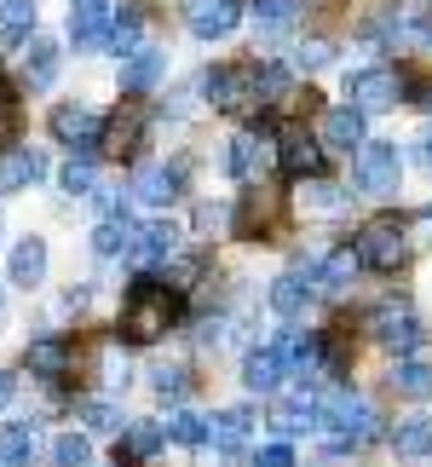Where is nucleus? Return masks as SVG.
Returning <instances> with one entry per match:
<instances>
[{
    "mask_svg": "<svg viewBox=\"0 0 432 467\" xmlns=\"http://www.w3.org/2000/svg\"><path fill=\"white\" fill-rule=\"evenodd\" d=\"M6 283H17V289H41L46 283V237H17L12 260H6Z\"/></svg>",
    "mask_w": 432,
    "mask_h": 467,
    "instance_id": "nucleus-18",
    "label": "nucleus"
},
{
    "mask_svg": "<svg viewBox=\"0 0 432 467\" xmlns=\"http://www.w3.org/2000/svg\"><path fill=\"white\" fill-rule=\"evenodd\" d=\"M87 467H93V462H87Z\"/></svg>",
    "mask_w": 432,
    "mask_h": 467,
    "instance_id": "nucleus-51",
    "label": "nucleus"
},
{
    "mask_svg": "<svg viewBox=\"0 0 432 467\" xmlns=\"http://www.w3.org/2000/svg\"><path fill=\"white\" fill-rule=\"evenodd\" d=\"M58 185H64L69 196H93V185H98L93 156H69V161H64V173H58Z\"/></svg>",
    "mask_w": 432,
    "mask_h": 467,
    "instance_id": "nucleus-41",
    "label": "nucleus"
},
{
    "mask_svg": "<svg viewBox=\"0 0 432 467\" xmlns=\"http://www.w3.org/2000/svg\"><path fill=\"white\" fill-rule=\"evenodd\" d=\"M369 335L381 340L386 352H416L421 340H427V329H421V317L404 306V300H381V306L369 312Z\"/></svg>",
    "mask_w": 432,
    "mask_h": 467,
    "instance_id": "nucleus-7",
    "label": "nucleus"
},
{
    "mask_svg": "<svg viewBox=\"0 0 432 467\" xmlns=\"http://www.w3.org/2000/svg\"><path fill=\"white\" fill-rule=\"evenodd\" d=\"M277 352H283V364H288V369L317 375V364H323V329H288Z\"/></svg>",
    "mask_w": 432,
    "mask_h": 467,
    "instance_id": "nucleus-25",
    "label": "nucleus"
},
{
    "mask_svg": "<svg viewBox=\"0 0 432 467\" xmlns=\"http://www.w3.org/2000/svg\"><path fill=\"white\" fill-rule=\"evenodd\" d=\"M110 17H116V0H81L69 12V41H76V52L110 47Z\"/></svg>",
    "mask_w": 432,
    "mask_h": 467,
    "instance_id": "nucleus-12",
    "label": "nucleus"
},
{
    "mask_svg": "<svg viewBox=\"0 0 432 467\" xmlns=\"http://www.w3.org/2000/svg\"><path fill=\"white\" fill-rule=\"evenodd\" d=\"M0 317H6V289H0Z\"/></svg>",
    "mask_w": 432,
    "mask_h": 467,
    "instance_id": "nucleus-49",
    "label": "nucleus"
},
{
    "mask_svg": "<svg viewBox=\"0 0 432 467\" xmlns=\"http://www.w3.org/2000/svg\"><path fill=\"white\" fill-rule=\"evenodd\" d=\"M150 392H156L161 404H179V399L190 392V369H185V364H156V369H150Z\"/></svg>",
    "mask_w": 432,
    "mask_h": 467,
    "instance_id": "nucleus-40",
    "label": "nucleus"
},
{
    "mask_svg": "<svg viewBox=\"0 0 432 467\" xmlns=\"http://www.w3.org/2000/svg\"><path fill=\"white\" fill-rule=\"evenodd\" d=\"M35 17H41L35 0H0V41H6V47H24L29 35H35Z\"/></svg>",
    "mask_w": 432,
    "mask_h": 467,
    "instance_id": "nucleus-30",
    "label": "nucleus"
},
{
    "mask_svg": "<svg viewBox=\"0 0 432 467\" xmlns=\"http://www.w3.org/2000/svg\"><path fill=\"white\" fill-rule=\"evenodd\" d=\"M133 196L144 208H173L185 196V168H168V161H144L133 173Z\"/></svg>",
    "mask_w": 432,
    "mask_h": 467,
    "instance_id": "nucleus-9",
    "label": "nucleus"
},
{
    "mask_svg": "<svg viewBox=\"0 0 432 467\" xmlns=\"http://www.w3.org/2000/svg\"><path fill=\"white\" fill-rule=\"evenodd\" d=\"M173 323H179V295L161 277H139L128 289V300H121L116 340H128V347H150V340H161Z\"/></svg>",
    "mask_w": 432,
    "mask_h": 467,
    "instance_id": "nucleus-1",
    "label": "nucleus"
},
{
    "mask_svg": "<svg viewBox=\"0 0 432 467\" xmlns=\"http://www.w3.org/2000/svg\"><path fill=\"white\" fill-rule=\"evenodd\" d=\"M317 410H323V399H317V392H288V399H277V427H283V433H305V427H317Z\"/></svg>",
    "mask_w": 432,
    "mask_h": 467,
    "instance_id": "nucleus-27",
    "label": "nucleus"
},
{
    "mask_svg": "<svg viewBox=\"0 0 432 467\" xmlns=\"http://www.w3.org/2000/svg\"><path fill=\"white\" fill-rule=\"evenodd\" d=\"M392 392H398V399H432V364L404 358V364L392 369Z\"/></svg>",
    "mask_w": 432,
    "mask_h": 467,
    "instance_id": "nucleus-36",
    "label": "nucleus"
},
{
    "mask_svg": "<svg viewBox=\"0 0 432 467\" xmlns=\"http://www.w3.org/2000/svg\"><path fill=\"white\" fill-rule=\"evenodd\" d=\"M76 6H81V0H76Z\"/></svg>",
    "mask_w": 432,
    "mask_h": 467,
    "instance_id": "nucleus-52",
    "label": "nucleus"
},
{
    "mask_svg": "<svg viewBox=\"0 0 432 467\" xmlns=\"http://www.w3.org/2000/svg\"><path fill=\"white\" fill-rule=\"evenodd\" d=\"M58 64H64L58 41H46V35H29V41H24V87L46 93V87L58 81Z\"/></svg>",
    "mask_w": 432,
    "mask_h": 467,
    "instance_id": "nucleus-21",
    "label": "nucleus"
},
{
    "mask_svg": "<svg viewBox=\"0 0 432 467\" xmlns=\"http://www.w3.org/2000/svg\"><path fill=\"white\" fill-rule=\"evenodd\" d=\"M46 128L58 145L69 150H81V156H93L98 150V139H104V116L98 110H87V104H58V110L46 116Z\"/></svg>",
    "mask_w": 432,
    "mask_h": 467,
    "instance_id": "nucleus-8",
    "label": "nucleus"
},
{
    "mask_svg": "<svg viewBox=\"0 0 432 467\" xmlns=\"http://www.w3.org/2000/svg\"><path fill=\"white\" fill-rule=\"evenodd\" d=\"M329 64H334V41H323V35L300 41L294 58H288V69H294V76H317V69H329Z\"/></svg>",
    "mask_w": 432,
    "mask_h": 467,
    "instance_id": "nucleus-39",
    "label": "nucleus"
},
{
    "mask_svg": "<svg viewBox=\"0 0 432 467\" xmlns=\"http://www.w3.org/2000/svg\"><path fill=\"white\" fill-rule=\"evenodd\" d=\"M427 41H432V24H427Z\"/></svg>",
    "mask_w": 432,
    "mask_h": 467,
    "instance_id": "nucleus-50",
    "label": "nucleus"
},
{
    "mask_svg": "<svg viewBox=\"0 0 432 467\" xmlns=\"http://www.w3.org/2000/svg\"><path fill=\"white\" fill-rule=\"evenodd\" d=\"M248 410L237 404V410H220V416H208V444L213 451H242V439H248Z\"/></svg>",
    "mask_w": 432,
    "mask_h": 467,
    "instance_id": "nucleus-31",
    "label": "nucleus"
},
{
    "mask_svg": "<svg viewBox=\"0 0 432 467\" xmlns=\"http://www.w3.org/2000/svg\"><path fill=\"white\" fill-rule=\"evenodd\" d=\"M41 179H46V156L41 150H29V145H6V150H0V191H6V196L41 185Z\"/></svg>",
    "mask_w": 432,
    "mask_h": 467,
    "instance_id": "nucleus-14",
    "label": "nucleus"
},
{
    "mask_svg": "<svg viewBox=\"0 0 432 467\" xmlns=\"http://www.w3.org/2000/svg\"><path fill=\"white\" fill-rule=\"evenodd\" d=\"M346 99H352V110H392V104L404 99V69L398 64H369V69H357V76H346Z\"/></svg>",
    "mask_w": 432,
    "mask_h": 467,
    "instance_id": "nucleus-5",
    "label": "nucleus"
},
{
    "mask_svg": "<svg viewBox=\"0 0 432 467\" xmlns=\"http://www.w3.org/2000/svg\"><path fill=\"white\" fill-rule=\"evenodd\" d=\"M161 76H168V52H156V47H139L128 64H121V93L128 99H144V93H156Z\"/></svg>",
    "mask_w": 432,
    "mask_h": 467,
    "instance_id": "nucleus-17",
    "label": "nucleus"
},
{
    "mask_svg": "<svg viewBox=\"0 0 432 467\" xmlns=\"http://www.w3.org/2000/svg\"><path fill=\"white\" fill-rule=\"evenodd\" d=\"M357 272H364V265H357V254H352V248H334V254H329V260H323L317 272H312V283H317V295L340 300V295L352 289V277H357Z\"/></svg>",
    "mask_w": 432,
    "mask_h": 467,
    "instance_id": "nucleus-24",
    "label": "nucleus"
},
{
    "mask_svg": "<svg viewBox=\"0 0 432 467\" xmlns=\"http://www.w3.org/2000/svg\"><path fill=\"white\" fill-rule=\"evenodd\" d=\"M161 433L173 444H185V451H202L208 444V416H196V410H173L168 421H161Z\"/></svg>",
    "mask_w": 432,
    "mask_h": 467,
    "instance_id": "nucleus-35",
    "label": "nucleus"
},
{
    "mask_svg": "<svg viewBox=\"0 0 432 467\" xmlns=\"http://www.w3.org/2000/svg\"><path fill=\"white\" fill-rule=\"evenodd\" d=\"M76 416L87 421V433H121V427H128L121 404H110V399H81V404H76Z\"/></svg>",
    "mask_w": 432,
    "mask_h": 467,
    "instance_id": "nucleus-37",
    "label": "nucleus"
},
{
    "mask_svg": "<svg viewBox=\"0 0 432 467\" xmlns=\"http://www.w3.org/2000/svg\"><path fill=\"white\" fill-rule=\"evenodd\" d=\"M196 340H202V347H220V340H225V317H202V329H196Z\"/></svg>",
    "mask_w": 432,
    "mask_h": 467,
    "instance_id": "nucleus-45",
    "label": "nucleus"
},
{
    "mask_svg": "<svg viewBox=\"0 0 432 467\" xmlns=\"http://www.w3.org/2000/svg\"><path fill=\"white\" fill-rule=\"evenodd\" d=\"M416 145H421L416 156H421V161H427V168H432V133H421V139H416Z\"/></svg>",
    "mask_w": 432,
    "mask_h": 467,
    "instance_id": "nucleus-48",
    "label": "nucleus"
},
{
    "mask_svg": "<svg viewBox=\"0 0 432 467\" xmlns=\"http://www.w3.org/2000/svg\"><path fill=\"white\" fill-rule=\"evenodd\" d=\"M248 6H254V17H260L265 29H283L288 17L300 12V0H248Z\"/></svg>",
    "mask_w": 432,
    "mask_h": 467,
    "instance_id": "nucleus-42",
    "label": "nucleus"
},
{
    "mask_svg": "<svg viewBox=\"0 0 432 467\" xmlns=\"http://www.w3.org/2000/svg\"><path fill=\"white\" fill-rule=\"evenodd\" d=\"M317 300V283H312V265H294V272H283L277 283H272V312L277 317H305V306Z\"/></svg>",
    "mask_w": 432,
    "mask_h": 467,
    "instance_id": "nucleus-19",
    "label": "nucleus"
},
{
    "mask_svg": "<svg viewBox=\"0 0 432 467\" xmlns=\"http://www.w3.org/2000/svg\"><path fill=\"white\" fill-rule=\"evenodd\" d=\"M12 93H17V87L6 81V69H0V110H12Z\"/></svg>",
    "mask_w": 432,
    "mask_h": 467,
    "instance_id": "nucleus-47",
    "label": "nucleus"
},
{
    "mask_svg": "<svg viewBox=\"0 0 432 467\" xmlns=\"http://www.w3.org/2000/svg\"><path fill=\"white\" fill-rule=\"evenodd\" d=\"M283 375H288V364H283L277 347H254L242 358V387L248 392H265V399H272V392L283 387Z\"/></svg>",
    "mask_w": 432,
    "mask_h": 467,
    "instance_id": "nucleus-22",
    "label": "nucleus"
},
{
    "mask_svg": "<svg viewBox=\"0 0 432 467\" xmlns=\"http://www.w3.org/2000/svg\"><path fill=\"white\" fill-rule=\"evenodd\" d=\"M12 399H17V375H12V369H0V410H6Z\"/></svg>",
    "mask_w": 432,
    "mask_h": 467,
    "instance_id": "nucleus-46",
    "label": "nucleus"
},
{
    "mask_svg": "<svg viewBox=\"0 0 432 467\" xmlns=\"http://www.w3.org/2000/svg\"><path fill=\"white\" fill-rule=\"evenodd\" d=\"M248 467H300V462H294L288 444H265V451H254V462H248Z\"/></svg>",
    "mask_w": 432,
    "mask_h": 467,
    "instance_id": "nucleus-44",
    "label": "nucleus"
},
{
    "mask_svg": "<svg viewBox=\"0 0 432 467\" xmlns=\"http://www.w3.org/2000/svg\"><path fill=\"white\" fill-rule=\"evenodd\" d=\"M179 237H185V231H179V225L156 220V225H144L139 237H133L128 260H133V265H173V254H179Z\"/></svg>",
    "mask_w": 432,
    "mask_h": 467,
    "instance_id": "nucleus-16",
    "label": "nucleus"
},
{
    "mask_svg": "<svg viewBox=\"0 0 432 467\" xmlns=\"http://www.w3.org/2000/svg\"><path fill=\"white\" fill-rule=\"evenodd\" d=\"M35 462V421L0 427V467H29Z\"/></svg>",
    "mask_w": 432,
    "mask_h": 467,
    "instance_id": "nucleus-34",
    "label": "nucleus"
},
{
    "mask_svg": "<svg viewBox=\"0 0 432 467\" xmlns=\"http://www.w3.org/2000/svg\"><path fill=\"white\" fill-rule=\"evenodd\" d=\"M202 93L213 110L225 116H260V87H254V64H220L202 76Z\"/></svg>",
    "mask_w": 432,
    "mask_h": 467,
    "instance_id": "nucleus-3",
    "label": "nucleus"
},
{
    "mask_svg": "<svg viewBox=\"0 0 432 467\" xmlns=\"http://www.w3.org/2000/svg\"><path fill=\"white\" fill-rule=\"evenodd\" d=\"M139 41H144V12L133 6V0H116V17H110V52L133 58Z\"/></svg>",
    "mask_w": 432,
    "mask_h": 467,
    "instance_id": "nucleus-28",
    "label": "nucleus"
},
{
    "mask_svg": "<svg viewBox=\"0 0 432 467\" xmlns=\"http://www.w3.org/2000/svg\"><path fill=\"white\" fill-rule=\"evenodd\" d=\"M277 168H283V179H317L323 173V145L312 133H283L277 139Z\"/></svg>",
    "mask_w": 432,
    "mask_h": 467,
    "instance_id": "nucleus-13",
    "label": "nucleus"
},
{
    "mask_svg": "<svg viewBox=\"0 0 432 467\" xmlns=\"http://www.w3.org/2000/svg\"><path fill=\"white\" fill-rule=\"evenodd\" d=\"M398 179H404V150L392 139H364L357 145V185H364V196H392Z\"/></svg>",
    "mask_w": 432,
    "mask_h": 467,
    "instance_id": "nucleus-6",
    "label": "nucleus"
},
{
    "mask_svg": "<svg viewBox=\"0 0 432 467\" xmlns=\"http://www.w3.org/2000/svg\"><path fill=\"white\" fill-rule=\"evenodd\" d=\"M254 87H260V110H283L294 99V69L283 64H254Z\"/></svg>",
    "mask_w": 432,
    "mask_h": 467,
    "instance_id": "nucleus-29",
    "label": "nucleus"
},
{
    "mask_svg": "<svg viewBox=\"0 0 432 467\" xmlns=\"http://www.w3.org/2000/svg\"><path fill=\"white\" fill-rule=\"evenodd\" d=\"M305 202H312L317 213H340V208H346V191H340V185H329V179H317V185L305 191Z\"/></svg>",
    "mask_w": 432,
    "mask_h": 467,
    "instance_id": "nucleus-43",
    "label": "nucleus"
},
{
    "mask_svg": "<svg viewBox=\"0 0 432 467\" xmlns=\"http://www.w3.org/2000/svg\"><path fill=\"white\" fill-rule=\"evenodd\" d=\"M317 427L334 433V451H352V444H364V439L381 433V427H375V404L357 399V392H334V399H323Z\"/></svg>",
    "mask_w": 432,
    "mask_h": 467,
    "instance_id": "nucleus-2",
    "label": "nucleus"
},
{
    "mask_svg": "<svg viewBox=\"0 0 432 467\" xmlns=\"http://www.w3.org/2000/svg\"><path fill=\"white\" fill-rule=\"evenodd\" d=\"M352 254H357V265H369V272H398L404 265V254H409V231H404V220H369L364 231H357V243H352Z\"/></svg>",
    "mask_w": 432,
    "mask_h": 467,
    "instance_id": "nucleus-4",
    "label": "nucleus"
},
{
    "mask_svg": "<svg viewBox=\"0 0 432 467\" xmlns=\"http://www.w3.org/2000/svg\"><path fill=\"white\" fill-rule=\"evenodd\" d=\"M220 168H225V179H237V185H242V179H254V168H260V139L254 133L225 139V161H220Z\"/></svg>",
    "mask_w": 432,
    "mask_h": 467,
    "instance_id": "nucleus-33",
    "label": "nucleus"
},
{
    "mask_svg": "<svg viewBox=\"0 0 432 467\" xmlns=\"http://www.w3.org/2000/svg\"><path fill=\"white\" fill-rule=\"evenodd\" d=\"M392 451L398 456H432V416H404L398 427H392Z\"/></svg>",
    "mask_w": 432,
    "mask_h": 467,
    "instance_id": "nucleus-32",
    "label": "nucleus"
},
{
    "mask_svg": "<svg viewBox=\"0 0 432 467\" xmlns=\"http://www.w3.org/2000/svg\"><path fill=\"white\" fill-rule=\"evenodd\" d=\"M24 364H29L35 381H58V375L76 369V340H69V335H35L29 352H24Z\"/></svg>",
    "mask_w": 432,
    "mask_h": 467,
    "instance_id": "nucleus-11",
    "label": "nucleus"
},
{
    "mask_svg": "<svg viewBox=\"0 0 432 467\" xmlns=\"http://www.w3.org/2000/svg\"><path fill=\"white\" fill-rule=\"evenodd\" d=\"M133 237H139V225L128 220V213H104L98 231H93V254L98 260H116V254H128V248H133Z\"/></svg>",
    "mask_w": 432,
    "mask_h": 467,
    "instance_id": "nucleus-26",
    "label": "nucleus"
},
{
    "mask_svg": "<svg viewBox=\"0 0 432 467\" xmlns=\"http://www.w3.org/2000/svg\"><path fill=\"white\" fill-rule=\"evenodd\" d=\"M46 462L52 467H87V462H93V439H87V433H58L46 444Z\"/></svg>",
    "mask_w": 432,
    "mask_h": 467,
    "instance_id": "nucleus-38",
    "label": "nucleus"
},
{
    "mask_svg": "<svg viewBox=\"0 0 432 467\" xmlns=\"http://www.w3.org/2000/svg\"><path fill=\"white\" fill-rule=\"evenodd\" d=\"M364 110H352V104H334V110H323V133H317V145L323 150H357V145H364Z\"/></svg>",
    "mask_w": 432,
    "mask_h": 467,
    "instance_id": "nucleus-15",
    "label": "nucleus"
},
{
    "mask_svg": "<svg viewBox=\"0 0 432 467\" xmlns=\"http://www.w3.org/2000/svg\"><path fill=\"white\" fill-rule=\"evenodd\" d=\"M161 444H168L161 421H128V427H121V444H116V467H144Z\"/></svg>",
    "mask_w": 432,
    "mask_h": 467,
    "instance_id": "nucleus-20",
    "label": "nucleus"
},
{
    "mask_svg": "<svg viewBox=\"0 0 432 467\" xmlns=\"http://www.w3.org/2000/svg\"><path fill=\"white\" fill-rule=\"evenodd\" d=\"M242 17V0H185V24L196 41H225Z\"/></svg>",
    "mask_w": 432,
    "mask_h": 467,
    "instance_id": "nucleus-10",
    "label": "nucleus"
},
{
    "mask_svg": "<svg viewBox=\"0 0 432 467\" xmlns=\"http://www.w3.org/2000/svg\"><path fill=\"white\" fill-rule=\"evenodd\" d=\"M139 145H144V116H139V104H128V110H116L110 121H104L98 150H110V156H133Z\"/></svg>",
    "mask_w": 432,
    "mask_h": 467,
    "instance_id": "nucleus-23",
    "label": "nucleus"
}]
</instances>
